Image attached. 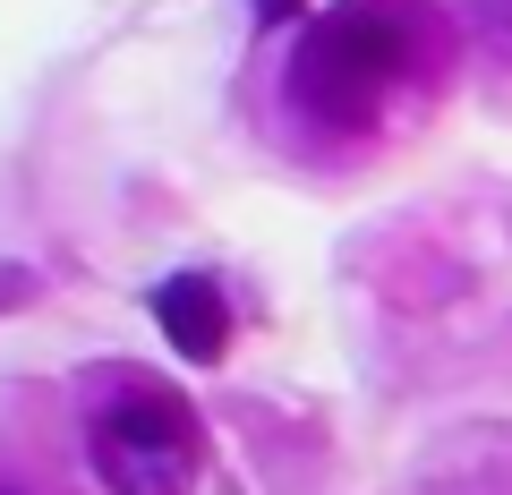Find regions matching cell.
Segmentation results:
<instances>
[{
  "instance_id": "cell-6",
  "label": "cell",
  "mask_w": 512,
  "mask_h": 495,
  "mask_svg": "<svg viewBox=\"0 0 512 495\" xmlns=\"http://www.w3.org/2000/svg\"><path fill=\"white\" fill-rule=\"evenodd\" d=\"M0 495H9V487H0Z\"/></svg>"
},
{
  "instance_id": "cell-4",
  "label": "cell",
  "mask_w": 512,
  "mask_h": 495,
  "mask_svg": "<svg viewBox=\"0 0 512 495\" xmlns=\"http://www.w3.org/2000/svg\"><path fill=\"white\" fill-rule=\"evenodd\" d=\"M470 26H478V43L512 69V0H470Z\"/></svg>"
},
{
  "instance_id": "cell-3",
  "label": "cell",
  "mask_w": 512,
  "mask_h": 495,
  "mask_svg": "<svg viewBox=\"0 0 512 495\" xmlns=\"http://www.w3.org/2000/svg\"><path fill=\"white\" fill-rule=\"evenodd\" d=\"M154 325L188 367H214L231 350V299H222L214 274H171V282H154Z\"/></svg>"
},
{
  "instance_id": "cell-1",
  "label": "cell",
  "mask_w": 512,
  "mask_h": 495,
  "mask_svg": "<svg viewBox=\"0 0 512 495\" xmlns=\"http://www.w3.org/2000/svg\"><path fill=\"white\" fill-rule=\"evenodd\" d=\"M453 69V26L436 0H333L291 35L282 120L308 146H367L393 103L436 94Z\"/></svg>"
},
{
  "instance_id": "cell-5",
  "label": "cell",
  "mask_w": 512,
  "mask_h": 495,
  "mask_svg": "<svg viewBox=\"0 0 512 495\" xmlns=\"http://www.w3.org/2000/svg\"><path fill=\"white\" fill-rule=\"evenodd\" d=\"M248 9H256V26H265V35H274V26H291L299 9H308V0H248Z\"/></svg>"
},
{
  "instance_id": "cell-2",
  "label": "cell",
  "mask_w": 512,
  "mask_h": 495,
  "mask_svg": "<svg viewBox=\"0 0 512 495\" xmlns=\"http://www.w3.org/2000/svg\"><path fill=\"white\" fill-rule=\"evenodd\" d=\"M94 478L111 495H188L205 470V436L197 410L163 385H128L94 410Z\"/></svg>"
}]
</instances>
